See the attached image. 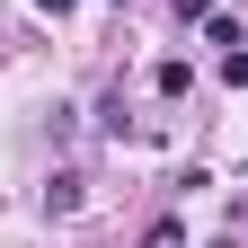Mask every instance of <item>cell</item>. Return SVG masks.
<instances>
[{
  "label": "cell",
  "instance_id": "1",
  "mask_svg": "<svg viewBox=\"0 0 248 248\" xmlns=\"http://www.w3.org/2000/svg\"><path fill=\"white\" fill-rule=\"evenodd\" d=\"M36 9H45V18H62V9H80V0H36Z\"/></svg>",
  "mask_w": 248,
  "mask_h": 248
}]
</instances>
